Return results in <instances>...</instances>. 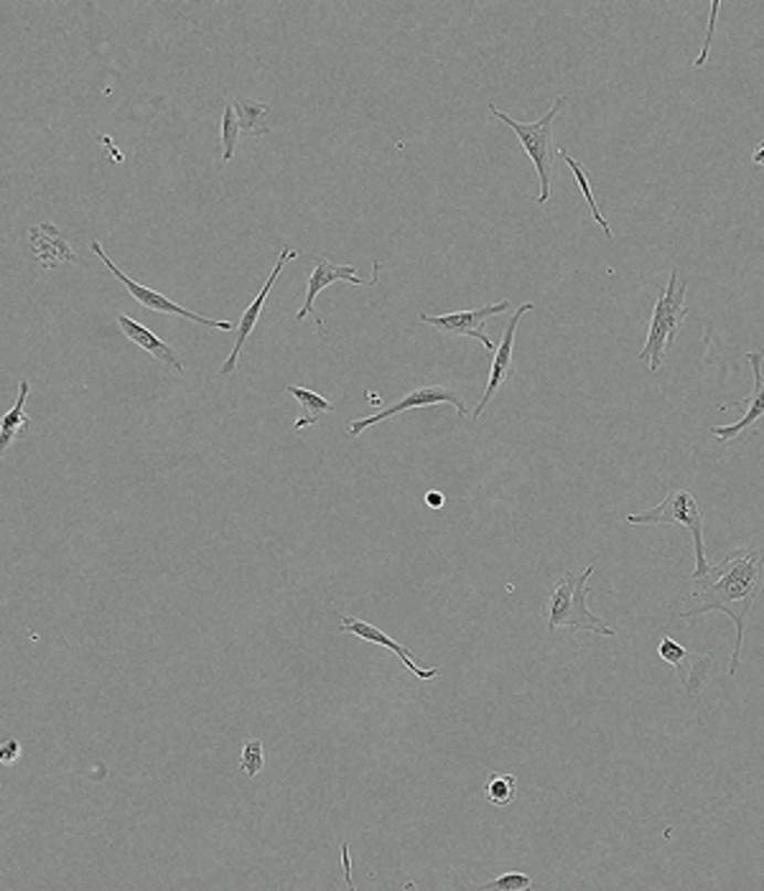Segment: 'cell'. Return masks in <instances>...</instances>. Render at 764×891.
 Returning a JSON list of instances; mask_svg holds the SVG:
<instances>
[{
	"mask_svg": "<svg viewBox=\"0 0 764 891\" xmlns=\"http://www.w3.org/2000/svg\"><path fill=\"white\" fill-rule=\"evenodd\" d=\"M559 153L563 161H566V166L569 169L573 171V177H576V181H579V189H581V194L586 197V204H588V210H592V214H594V222L599 224V227L604 230V235H606V240H614V232H612V227H609V222L604 220V214L599 212V206H596V202H594V191H592V184H588V177H586V171H584V166H581L576 158H571L566 151H563V148H559Z\"/></svg>",
	"mask_w": 764,
	"mask_h": 891,
	"instance_id": "20",
	"label": "cell"
},
{
	"mask_svg": "<svg viewBox=\"0 0 764 891\" xmlns=\"http://www.w3.org/2000/svg\"><path fill=\"white\" fill-rule=\"evenodd\" d=\"M454 405L456 407V415L464 418L467 415V405H464V400L454 393V390L442 388V385H423L418 390H413L411 395H405L403 400H397L395 405L385 407V411H380L378 415H370V418H360V421H352L350 426H347V433L350 436H360L362 431H368L370 426H378V423L393 418L397 413H405V411H413V407H431V405Z\"/></svg>",
	"mask_w": 764,
	"mask_h": 891,
	"instance_id": "9",
	"label": "cell"
},
{
	"mask_svg": "<svg viewBox=\"0 0 764 891\" xmlns=\"http://www.w3.org/2000/svg\"><path fill=\"white\" fill-rule=\"evenodd\" d=\"M533 308H535V304H522V306L518 308V311H514V314L510 316L508 329H505V337H502V341H500V349H497V352H495L492 372H489V385H487V390H485V395H481V400H479L477 411L471 413V415H475V421L481 418V413H485V407L489 405V400L495 397L497 390H500V388L505 385V382H508L510 374H512V362H514V331H518V323H520L522 316H526L528 311H533Z\"/></svg>",
	"mask_w": 764,
	"mask_h": 891,
	"instance_id": "13",
	"label": "cell"
},
{
	"mask_svg": "<svg viewBox=\"0 0 764 891\" xmlns=\"http://www.w3.org/2000/svg\"><path fill=\"white\" fill-rule=\"evenodd\" d=\"M762 158H764V146H760L757 153H754V163H762Z\"/></svg>",
	"mask_w": 764,
	"mask_h": 891,
	"instance_id": "28",
	"label": "cell"
},
{
	"mask_svg": "<svg viewBox=\"0 0 764 891\" xmlns=\"http://www.w3.org/2000/svg\"><path fill=\"white\" fill-rule=\"evenodd\" d=\"M627 524H678L680 530L691 532L693 545H696V571L691 573V579L703 576L709 571V561H705V543H703V512L696 497L688 492V489H672L668 497L662 499L660 505H655L652 510L639 512V515H627Z\"/></svg>",
	"mask_w": 764,
	"mask_h": 891,
	"instance_id": "5",
	"label": "cell"
},
{
	"mask_svg": "<svg viewBox=\"0 0 764 891\" xmlns=\"http://www.w3.org/2000/svg\"><path fill=\"white\" fill-rule=\"evenodd\" d=\"M717 13H719V0H713L711 3V23H709V33H705V41H703V49H701V54H699V60H696V66H701L705 64V60H709V49H711V36H713V26H717Z\"/></svg>",
	"mask_w": 764,
	"mask_h": 891,
	"instance_id": "26",
	"label": "cell"
},
{
	"mask_svg": "<svg viewBox=\"0 0 764 891\" xmlns=\"http://www.w3.org/2000/svg\"><path fill=\"white\" fill-rule=\"evenodd\" d=\"M746 362H750V368L754 372V390H752V397L746 400H739L734 405H746V413L742 421H736L734 426H713L711 433L713 436H719L721 441H734L736 436H742V433L754 426V423L764 418V378H762V352H750L746 354Z\"/></svg>",
	"mask_w": 764,
	"mask_h": 891,
	"instance_id": "15",
	"label": "cell"
},
{
	"mask_svg": "<svg viewBox=\"0 0 764 891\" xmlns=\"http://www.w3.org/2000/svg\"><path fill=\"white\" fill-rule=\"evenodd\" d=\"M487 107L497 120L514 130L522 151H526L530 161H533L538 179H541V197H538V204H548L551 202V181H553V120L559 118L563 107H566V97H555L553 105L548 107V113L538 123L512 120L510 115L497 110L492 103H489Z\"/></svg>",
	"mask_w": 764,
	"mask_h": 891,
	"instance_id": "3",
	"label": "cell"
},
{
	"mask_svg": "<svg viewBox=\"0 0 764 891\" xmlns=\"http://www.w3.org/2000/svg\"><path fill=\"white\" fill-rule=\"evenodd\" d=\"M265 767V752H263V741L261 739H247L243 749H240V770H243L247 777H257Z\"/></svg>",
	"mask_w": 764,
	"mask_h": 891,
	"instance_id": "23",
	"label": "cell"
},
{
	"mask_svg": "<svg viewBox=\"0 0 764 891\" xmlns=\"http://www.w3.org/2000/svg\"><path fill=\"white\" fill-rule=\"evenodd\" d=\"M286 393L294 395V397L298 400V405H301V415H298L296 423H294V426H296L298 431L314 426V423H317V421L321 418V415L335 413V405H331L327 397L311 393V390L298 388V385H288Z\"/></svg>",
	"mask_w": 764,
	"mask_h": 891,
	"instance_id": "19",
	"label": "cell"
},
{
	"mask_svg": "<svg viewBox=\"0 0 764 891\" xmlns=\"http://www.w3.org/2000/svg\"><path fill=\"white\" fill-rule=\"evenodd\" d=\"M514 789H518V779H514L512 774H495V777H489L487 782V799L497 807H505L512 803Z\"/></svg>",
	"mask_w": 764,
	"mask_h": 891,
	"instance_id": "22",
	"label": "cell"
},
{
	"mask_svg": "<svg viewBox=\"0 0 764 891\" xmlns=\"http://www.w3.org/2000/svg\"><path fill=\"white\" fill-rule=\"evenodd\" d=\"M444 502H446V497H444V495H438V492H431V495H426V505H428V507H434V510H442Z\"/></svg>",
	"mask_w": 764,
	"mask_h": 891,
	"instance_id": "27",
	"label": "cell"
},
{
	"mask_svg": "<svg viewBox=\"0 0 764 891\" xmlns=\"http://www.w3.org/2000/svg\"><path fill=\"white\" fill-rule=\"evenodd\" d=\"M596 565H586L581 573H563L548 596V629L559 632L561 627L576 632H592L599 637H617L602 616L588 609V579L594 576Z\"/></svg>",
	"mask_w": 764,
	"mask_h": 891,
	"instance_id": "2",
	"label": "cell"
},
{
	"mask_svg": "<svg viewBox=\"0 0 764 891\" xmlns=\"http://www.w3.org/2000/svg\"><path fill=\"white\" fill-rule=\"evenodd\" d=\"M296 257V250H290V247H284V253H280V257H278V263H276V268H273V273H270V278L265 280V286H263V290L261 294L255 296V301L245 308V314H243V319H240V323H237V341H235V347H232V352H230V357H227V362L222 364L220 368V374H232L237 370V362H240V354H243V349H245V341H247V337L253 335V329H255V323L261 321V314H263V306H265V301H268V294H270V288H273V283L278 280V276H280V271L286 268V263H290Z\"/></svg>",
	"mask_w": 764,
	"mask_h": 891,
	"instance_id": "12",
	"label": "cell"
},
{
	"mask_svg": "<svg viewBox=\"0 0 764 891\" xmlns=\"http://www.w3.org/2000/svg\"><path fill=\"white\" fill-rule=\"evenodd\" d=\"M232 110H235V118L240 125V132L243 136H268L270 132V105L268 103H257L251 97H232L230 99Z\"/></svg>",
	"mask_w": 764,
	"mask_h": 891,
	"instance_id": "17",
	"label": "cell"
},
{
	"mask_svg": "<svg viewBox=\"0 0 764 891\" xmlns=\"http://www.w3.org/2000/svg\"><path fill=\"white\" fill-rule=\"evenodd\" d=\"M686 294L688 286L680 283L678 271L670 273L668 286L662 288V294L655 304L650 331H647V341L639 352V362H647L650 372H658L662 364V357H666V349L676 341L680 327L688 319V306H686Z\"/></svg>",
	"mask_w": 764,
	"mask_h": 891,
	"instance_id": "4",
	"label": "cell"
},
{
	"mask_svg": "<svg viewBox=\"0 0 764 891\" xmlns=\"http://www.w3.org/2000/svg\"><path fill=\"white\" fill-rule=\"evenodd\" d=\"M29 243H31L33 255H36L39 265L44 271L54 268V265H60V263H79L77 253H74L72 245L66 243L62 230H56V224H52V222L31 224Z\"/></svg>",
	"mask_w": 764,
	"mask_h": 891,
	"instance_id": "14",
	"label": "cell"
},
{
	"mask_svg": "<svg viewBox=\"0 0 764 891\" xmlns=\"http://www.w3.org/2000/svg\"><path fill=\"white\" fill-rule=\"evenodd\" d=\"M240 138H243V132H240L235 110H232V105H227L222 113V161L224 163L235 158Z\"/></svg>",
	"mask_w": 764,
	"mask_h": 891,
	"instance_id": "21",
	"label": "cell"
},
{
	"mask_svg": "<svg viewBox=\"0 0 764 891\" xmlns=\"http://www.w3.org/2000/svg\"><path fill=\"white\" fill-rule=\"evenodd\" d=\"M688 598L678 616L693 619L711 612L726 614L736 627V645L729 660V676H736L742 662L746 616L752 614L762 591V551L757 545L736 548L699 579H688Z\"/></svg>",
	"mask_w": 764,
	"mask_h": 891,
	"instance_id": "1",
	"label": "cell"
},
{
	"mask_svg": "<svg viewBox=\"0 0 764 891\" xmlns=\"http://www.w3.org/2000/svg\"><path fill=\"white\" fill-rule=\"evenodd\" d=\"M89 250H93V253L99 257V261L105 263V268L113 273L115 278H118L123 286L128 288V294L136 298V301L144 306V308H148V311H159V314H169V316H181V319H189V321H194V323H202V327H210V329H220V331H237V323L235 321H217V319H206V316H202V314H197V311H189V308H184V306H179V304H173L171 298H166L163 294H159V290H153V288H146V286H140V283H136L132 278H128L126 273H123L118 265H115L110 257L105 255V250H103V245L97 243V240H93V243H89Z\"/></svg>",
	"mask_w": 764,
	"mask_h": 891,
	"instance_id": "6",
	"label": "cell"
},
{
	"mask_svg": "<svg viewBox=\"0 0 764 891\" xmlns=\"http://www.w3.org/2000/svg\"><path fill=\"white\" fill-rule=\"evenodd\" d=\"M339 632H342V635H357L360 639H364V643L390 649V653H393L397 660H401L418 680H434L442 676V668H423V665L413 660V655L408 653V649H405L403 645H397L393 637H388L385 632L375 627V624L360 619V616H342V619H339Z\"/></svg>",
	"mask_w": 764,
	"mask_h": 891,
	"instance_id": "11",
	"label": "cell"
},
{
	"mask_svg": "<svg viewBox=\"0 0 764 891\" xmlns=\"http://www.w3.org/2000/svg\"><path fill=\"white\" fill-rule=\"evenodd\" d=\"M378 276H380V263H372V278L362 280L360 276H357L354 265H337V263H331L329 257H317V263H314V271L309 276V286H306V301L296 311V321H304L306 316H314L317 329L323 331V319L314 314V301H317V296L321 294V290L329 288L331 283H337V280L350 283V286H378Z\"/></svg>",
	"mask_w": 764,
	"mask_h": 891,
	"instance_id": "7",
	"label": "cell"
},
{
	"mask_svg": "<svg viewBox=\"0 0 764 891\" xmlns=\"http://www.w3.org/2000/svg\"><path fill=\"white\" fill-rule=\"evenodd\" d=\"M658 655L668 665L676 668V676H678L680 682H683V688L688 690V693L699 696L701 690L705 688V682H709L711 662H713L711 655L691 653V649H686L683 645H678L676 639H670V637H666L658 645Z\"/></svg>",
	"mask_w": 764,
	"mask_h": 891,
	"instance_id": "10",
	"label": "cell"
},
{
	"mask_svg": "<svg viewBox=\"0 0 764 891\" xmlns=\"http://www.w3.org/2000/svg\"><path fill=\"white\" fill-rule=\"evenodd\" d=\"M21 760V741L19 739H6L3 746H0V762L6 764V767H11Z\"/></svg>",
	"mask_w": 764,
	"mask_h": 891,
	"instance_id": "25",
	"label": "cell"
},
{
	"mask_svg": "<svg viewBox=\"0 0 764 891\" xmlns=\"http://www.w3.org/2000/svg\"><path fill=\"white\" fill-rule=\"evenodd\" d=\"M29 390H31L29 382L21 380L19 400H15V405L3 415V423H0V446H3V448L11 446L15 438H21L23 433H26L29 426H31V418L26 415Z\"/></svg>",
	"mask_w": 764,
	"mask_h": 891,
	"instance_id": "18",
	"label": "cell"
},
{
	"mask_svg": "<svg viewBox=\"0 0 764 891\" xmlns=\"http://www.w3.org/2000/svg\"><path fill=\"white\" fill-rule=\"evenodd\" d=\"M530 887H533V881H530L528 873L508 871V873H502V877H497L495 881H489V884H485L481 889L485 891H526Z\"/></svg>",
	"mask_w": 764,
	"mask_h": 891,
	"instance_id": "24",
	"label": "cell"
},
{
	"mask_svg": "<svg viewBox=\"0 0 764 891\" xmlns=\"http://www.w3.org/2000/svg\"><path fill=\"white\" fill-rule=\"evenodd\" d=\"M508 308H510V301L505 298V301L471 308V311L444 314V316L421 314V323H428V327H436L438 331H444V335H452V337H471V339H477L481 347H485V352H495L492 339L485 335V323H487V319H492V316L505 314Z\"/></svg>",
	"mask_w": 764,
	"mask_h": 891,
	"instance_id": "8",
	"label": "cell"
},
{
	"mask_svg": "<svg viewBox=\"0 0 764 891\" xmlns=\"http://www.w3.org/2000/svg\"><path fill=\"white\" fill-rule=\"evenodd\" d=\"M118 327H120L123 335H126L132 341V344H138L140 349H144V352L151 354L153 360L169 364L173 372L184 374V362H181L177 357V352H173V349L166 344L163 339L156 337L151 329L140 327L138 321H132L130 316H126V314H118Z\"/></svg>",
	"mask_w": 764,
	"mask_h": 891,
	"instance_id": "16",
	"label": "cell"
}]
</instances>
